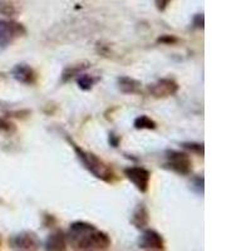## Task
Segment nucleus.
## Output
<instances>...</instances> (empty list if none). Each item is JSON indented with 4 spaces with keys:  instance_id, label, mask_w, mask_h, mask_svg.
Listing matches in <instances>:
<instances>
[{
    "instance_id": "obj_1",
    "label": "nucleus",
    "mask_w": 251,
    "mask_h": 251,
    "mask_svg": "<svg viewBox=\"0 0 251 251\" xmlns=\"http://www.w3.org/2000/svg\"><path fill=\"white\" fill-rule=\"evenodd\" d=\"M67 241L72 249L83 251H103L112 246V240L107 232L86 221H75L69 226Z\"/></svg>"
},
{
    "instance_id": "obj_16",
    "label": "nucleus",
    "mask_w": 251,
    "mask_h": 251,
    "mask_svg": "<svg viewBox=\"0 0 251 251\" xmlns=\"http://www.w3.org/2000/svg\"><path fill=\"white\" fill-rule=\"evenodd\" d=\"M18 14V9L9 0H0V15L6 18H13Z\"/></svg>"
},
{
    "instance_id": "obj_4",
    "label": "nucleus",
    "mask_w": 251,
    "mask_h": 251,
    "mask_svg": "<svg viewBox=\"0 0 251 251\" xmlns=\"http://www.w3.org/2000/svg\"><path fill=\"white\" fill-rule=\"evenodd\" d=\"M165 167L180 176H188L192 172V161L187 153L176 150H167L165 153Z\"/></svg>"
},
{
    "instance_id": "obj_23",
    "label": "nucleus",
    "mask_w": 251,
    "mask_h": 251,
    "mask_svg": "<svg viewBox=\"0 0 251 251\" xmlns=\"http://www.w3.org/2000/svg\"><path fill=\"white\" fill-rule=\"evenodd\" d=\"M31 112L29 109H23V111H17V112H10L9 117H17V118H26L30 116Z\"/></svg>"
},
{
    "instance_id": "obj_19",
    "label": "nucleus",
    "mask_w": 251,
    "mask_h": 251,
    "mask_svg": "<svg viewBox=\"0 0 251 251\" xmlns=\"http://www.w3.org/2000/svg\"><path fill=\"white\" fill-rule=\"evenodd\" d=\"M191 188L192 191L196 192L197 195L202 196L203 192H205V178H203V176H200V175L195 176L191 180Z\"/></svg>"
},
{
    "instance_id": "obj_14",
    "label": "nucleus",
    "mask_w": 251,
    "mask_h": 251,
    "mask_svg": "<svg viewBox=\"0 0 251 251\" xmlns=\"http://www.w3.org/2000/svg\"><path fill=\"white\" fill-rule=\"evenodd\" d=\"M133 127L136 129H150V131H153V129L157 128V123L151 117L142 114V116H138L134 120Z\"/></svg>"
},
{
    "instance_id": "obj_5",
    "label": "nucleus",
    "mask_w": 251,
    "mask_h": 251,
    "mask_svg": "<svg viewBox=\"0 0 251 251\" xmlns=\"http://www.w3.org/2000/svg\"><path fill=\"white\" fill-rule=\"evenodd\" d=\"M123 175L128 181L133 183L141 194H146L149 191L150 182H151V172L141 166H129L123 170Z\"/></svg>"
},
{
    "instance_id": "obj_7",
    "label": "nucleus",
    "mask_w": 251,
    "mask_h": 251,
    "mask_svg": "<svg viewBox=\"0 0 251 251\" xmlns=\"http://www.w3.org/2000/svg\"><path fill=\"white\" fill-rule=\"evenodd\" d=\"M9 246L13 250L34 251L40 249V241L33 231H23L9 239Z\"/></svg>"
},
{
    "instance_id": "obj_15",
    "label": "nucleus",
    "mask_w": 251,
    "mask_h": 251,
    "mask_svg": "<svg viewBox=\"0 0 251 251\" xmlns=\"http://www.w3.org/2000/svg\"><path fill=\"white\" fill-rule=\"evenodd\" d=\"M100 80V78H96L91 75H78L77 84L82 91H91L93 86Z\"/></svg>"
},
{
    "instance_id": "obj_13",
    "label": "nucleus",
    "mask_w": 251,
    "mask_h": 251,
    "mask_svg": "<svg viewBox=\"0 0 251 251\" xmlns=\"http://www.w3.org/2000/svg\"><path fill=\"white\" fill-rule=\"evenodd\" d=\"M89 67L88 62H82L78 63V64H73V66H69L67 68H64L62 75H60V80L62 83H67L72 79V78L77 77L78 75H80L83 71H86Z\"/></svg>"
},
{
    "instance_id": "obj_17",
    "label": "nucleus",
    "mask_w": 251,
    "mask_h": 251,
    "mask_svg": "<svg viewBox=\"0 0 251 251\" xmlns=\"http://www.w3.org/2000/svg\"><path fill=\"white\" fill-rule=\"evenodd\" d=\"M181 147L187 151L192 152V153L197 154V156L203 157L205 154V146L203 143H199V142H183L181 143Z\"/></svg>"
},
{
    "instance_id": "obj_18",
    "label": "nucleus",
    "mask_w": 251,
    "mask_h": 251,
    "mask_svg": "<svg viewBox=\"0 0 251 251\" xmlns=\"http://www.w3.org/2000/svg\"><path fill=\"white\" fill-rule=\"evenodd\" d=\"M0 132L4 134H8V136H12L17 132V126L14 122L9 121L5 117H0Z\"/></svg>"
},
{
    "instance_id": "obj_8",
    "label": "nucleus",
    "mask_w": 251,
    "mask_h": 251,
    "mask_svg": "<svg viewBox=\"0 0 251 251\" xmlns=\"http://www.w3.org/2000/svg\"><path fill=\"white\" fill-rule=\"evenodd\" d=\"M145 230V228H143ZM138 248L142 250L150 251H162L166 249L165 240L160 232L152 228H146L138 240Z\"/></svg>"
},
{
    "instance_id": "obj_20",
    "label": "nucleus",
    "mask_w": 251,
    "mask_h": 251,
    "mask_svg": "<svg viewBox=\"0 0 251 251\" xmlns=\"http://www.w3.org/2000/svg\"><path fill=\"white\" fill-rule=\"evenodd\" d=\"M178 42H180V39H178L176 35L171 34H163L157 39V43L165 44V46H175V44H177Z\"/></svg>"
},
{
    "instance_id": "obj_2",
    "label": "nucleus",
    "mask_w": 251,
    "mask_h": 251,
    "mask_svg": "<svg viewBox=\"0 0 251 251\" xmlns=\"http://www.w3.org/2000/svg\"><path fill=\"white\" fill-rule=\"evenodd\" d=\"M66 138L67 141H68L69 145L72 146V149L75 151V156H77V158L79 160V162L83 165V167H84L88 172H91L96 178L103 181V182L109 183V185H113V183H116L120 180L117 174L113 171V169H112L111 166L107 165L103 160H100L97 154L83 150L82 147L78 146L75 141L69 137V136H67Z\"/></svg>"
},
{
    "instance_id": "obj_24",
    "label": "nucleus",
    "mask_w": 251,
    "mask_h": 251,
    "mask_svg": "<svg viewBox=\"0 0 251 251\" xmlns=\"http://www.w3.org/2000/svg\"><path fill=\"white\" fill-rule=\"evenodd\" d=\"M172 0H154V4H156V8L160 10V12H163L166 10V8L170 5Z\"/></svg>"
},
{
    "instance_id": "obj_3",
    "label": "nucleus",
    "mask_w": 251,
    "mask_h": 251,
    "mask_svg": "<svg viewBox=\"0 0 251 251\" xmlns=\"http://www.w3.org/2000/svg\"><path fill=\"white\" fill-rule=\"evenodd\" d=\"M26 28L15 20L0 19V50H4L12 46L15 40L25 37Z\"/></svg>"
},
{
    "instance_id": "obj_10",
    "label": "nucleus",
    "mask_w": 251,
    "mask_h": 251,
    "mask_svg": "<svg viewBox=\"0 0 251 251\" xmlns=\"http://www.w3.org/2000/svg\"><path fill=\"white\" fill-rule=\"evenodd\" d=\"M131 224L138 230H143L149 226L150 224V211L149 207L145 203H140L136 206L133 210V214L131 217Z\"/></svg>"
},
{
    "instance_id": "obj_25",
    "label": "nucleus",
    "mask_w": 251,
    "mask_h": 251,
    "mask_svg": "<svg viewBox=\"0 0 251 251\" xmlns=\"http://www.w3.org/2000/svg\"><path fill=\"white\" fill-rule=\"evenodd\" d=\"M44 220L48 221V223H44V225H46L47 227H50V226H53L57 223V220H55V217L53 216V215H46V216H44Z\"/></svg>"
},
{
    "instance_id": "obj_22",
    "label": "nucleus",
    "mask_w": 251,
    "mask_h": 251,
    "mask_svg": "<svg viewBox=\"0 0 251 251\" xmlns=\"http://www.w3.org/2000/svg\"><path fill=\"white\" fill-rule=\"evenodd\" d=\"M120 142H121L120 136L114 133V132H109V134H108L109 146H112V147H114V149H117L118 146H120Z\"/></svg>"
},
{
    "instance_id": "obj_21",
    "label": "nucleus",
    "mask_w": 251,
    "mask_h": 251,
    "mask_svg": "<svg viewBox=\"0 0 251 251\" xmlns=\"http://www.w3.org/2000/svg\"><path fill=\"white\" fill-rule=\"evenodd\" d=\"M192 24H194V28L203 29V25H205V18H203V14L195 15L194 20H192Z\"/></svg>"
},
{
    "instance_id": "obj_26",
    "label": "nucleus",
    "mask_w": 251,
    "mask_h": 251,
    "mask_svg": "<svg viewBox=\"0 0 251 251\" xmlns=\"http://www.w3.org/2000/svg\"><path fill=\"white\" fill-rule=\"evenodd\" d=\"M0 246H1V239H0Z\"/></svg>"
},
{
    "instance_id": "obj_6",
    "label": "nucleus",
    "mask_w": 251,
    "mask_h": 251,
    "mask_svg": "<svg viewBox=\"0 0 251 251\" xmlns=\"http://www.w3.org/2000/svg\"><path fill=\"white\" fill-rule=\"evenodd\" d=\"M178 89H180L178 83L172 78H161L147 87L150 96L156 100H165V98L172 97L178 92Z\"/></svg>"
},
{
    "instance_id": "obj_12",
    "label": "nucleus",
    "mask_w": 251,
    "mask_h": 251,
    "mask_svg": "<svg viewBox=\"0 0 251 251\" xmlns=\"http://www.w3.org/2000/svg\"><path fill=\"white\" fill-rule=\"evenodd\" d=\"M117 84L118 89L125 94H138L141 92V87H142V83L140 80L127 77V75L118 77Z\"/></svg>"
},
{
    "instance_id": "obj_11",
    "label": "nucleus",
    "mask_w": 251,
    "mask_h": 251,
    "mask_svg": "<svg viewBox=\"0 0 251 251\" xmlns=\"http://www.w3.org/2000/svg\"><path fill=\"white\" fill-rule=\"evenodd\" d=\"M68 241L67 235L62 230H57L48 236L46 241V250L48 251H64L67 250Z\"/></svg>"
},
{
    "instance_id": "obj_9",
    "label": "nucleus",
    "mask_w": 251,
    "mask_h": 251,
    "mask_svg": "<svg viewBox=\"0 0 251 251\" xmlns=\"http://www.w3.org/2000/svg\"><path fill=\"white\" fill-rule=\"evenodd\" d=\"M12 75L17 82L25 84V86H33L38 82V73L34 68H31L26 63H19L12 69Z\"/></svg>"
}]
</instances>
